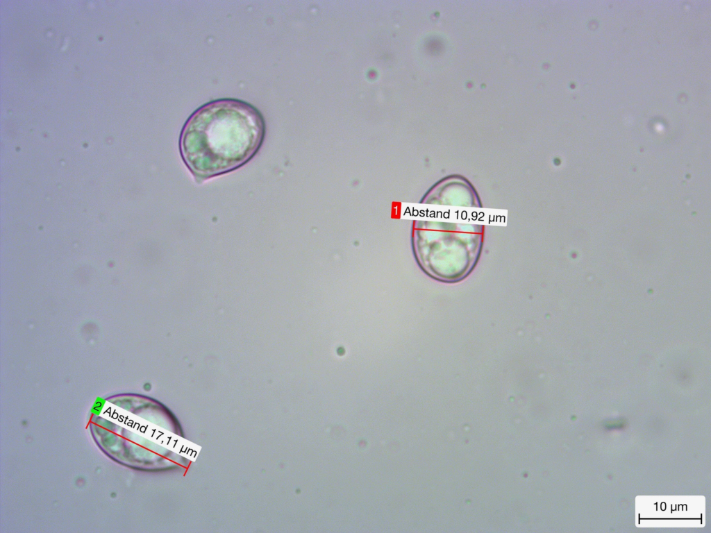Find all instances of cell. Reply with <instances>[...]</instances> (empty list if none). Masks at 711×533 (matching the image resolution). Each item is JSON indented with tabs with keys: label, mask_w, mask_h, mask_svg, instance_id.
Listing matches in <instances>:
<instances>
[{
	"label": "cell",
	"mask_w": 711,
	"mask_h": 533,
	"mask_svg": "<svg viewBox=\"0 0 711 533\" xmlns=\"http://www.w3.org/2000/svg\"><path fill=\"white\" fill-rule=\"evenodd\" d=\"M265 134V119L253 105L235 99H216L188 117L180 136V151L193 175L204 180L247 162Z\"/></svg>",
	"instance_id": "6da1fadb"
},
{
	"label": "cell",
	"mask_w": 711,
	"mask_h": 533,
	"mask_svg": "<svg viewBox=\"0 0 711 533\" xmlns=\"http://www.w3.org/2000/svg\"><path fill=\"white\" fill-rule=\"evenodd\" d=\"M481 246V239H435L419 245L417 255L430 276L444 282H455L473 270Z\"/></svg>",
	"instance_id": "7a4b0ae2"
}]
</instances>
